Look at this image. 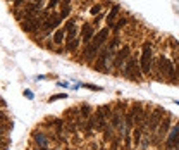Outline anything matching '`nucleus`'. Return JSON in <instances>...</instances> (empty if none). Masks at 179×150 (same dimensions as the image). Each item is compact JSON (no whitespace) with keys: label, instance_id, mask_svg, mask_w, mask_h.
<instances>
[{"label":"nucleus","instance_id":"nucleus-1","mask_svg":"<svg viewBox=\"0 0 179 150\" xmlns=\"http://www.w3.org/2000/svg\"><path fill=\"white\" fill-rule=\"evenodd\" d=\"M140 69L143 74H150L152 69V47L150 43H143V52H141V61H140Z\"/></svg>","mask_w":179,"mask_h":150},{"label":"nucleus","instance_id":"nucleus-2","mask_svg":"<svg viewBox=\"0 0 179 150\" xmlns=\"http://www.w3.org/2000/svg\"><path fill=\"white\" fill-rule=\"evenodd\" d=\"M164 109L162 107H155V110H153L152 114H150V121H148V129L152 133H157L158 126H160L162 119H164Z\"/></svg>","mask_w":179,"mask_h":150},{"label":"nucleus","instance_id":"nucleus-3","mask_svg":"<svg viewBox=\"0 0 179 150\" xmlns=\"http://www.w3.org/2000/svg\"><path fill=\"white\" fill-rule=\"evenodd\" d=\"M170 121H172V117H170V114H165V117L162 119V123H160V126H158V129H157V133H155V143H158V141H162L164 140V136L167 135V131H169V128H170Z\"/></svg>","mask_w":179,"mask_h":150},{"label":"nucleus","instance_id":"nucleus-4","mask_svg":"<svg viewBox=\"0 0 179 150\" xmlns=\"http://www.w3.org/2000/svg\"><path fill=\"white\" fill-rule=\"evenodd\" d=\"M158 66H160V71L167 76V78H169V80H174V78H176V69H174L176 66L169 61V59L160 57V61H158Z\"/></svg>","mask_w":179,"mask_h":150},{"label":"nucleus","instance_id":"nucleus-5","mask_svg":"<svg viewBox=\"0 0 179 150\" xmlns=\"http://www.w3.org/2000/svg\"><path fill=\"white\" fill-rule=\"evenodd\" d=\"M127 59H129V47H123V49L115 53V57H114V67H115V69H119L121 66L124 67Z\"/></svg>","mask_w":179,"mask_h":150},{"label":"nucleus","instance_id":"nucleus-6","mask_svg":"<svg viewBox=\"0 0 179 150\" xmlns=\"http://www.w3.org/2000/svg\"><path fill=\"white\" fill-rule=\"evenodd\" d=\"M177 145H179V123L176 124L174 128L169 131V135H167L165 148H176Z\"/></svg>","mask_w":179,"mask_h":150},{"label":"nucleus","instance_id":"nucleus-7","mask_svg":"<svg viewBox=\"0 0 179 150\" xmlns=\"http://www.w3.org/2000/svg\"><path fill=\"white\" fill-rule=\"evenodd\" d=\"M100 55V47L98 45H95V43H90V45H86V49H84V61H93L95 57H98Z\"/></svg>","mask_w":179,"mask_h":150},{"label":"nucleus","instance_id":"nucleus-8","mask_svg":"<svg viewBox=\"0 0 179 150\" xmlns=\"http://www.w3.org/2000/svg\"><path fill=\"white\" fill-rule=\"evenodd\" d=\"M95 119H96V129H98V131H105V129H107V121H109V119L103 116L102 109H96Z\"/></svg>","mask_w":179,"mask_h":150},{"label":"nucleus","instance_id":"nucleus-9","mask_svg":"<svg viewBox=\"0 0 179 150\" xmlns=\"http://www.w3.org/2000/svg\"><path fill=\"white\" fill-rule=\"evenodd\" d=\"M62 18H60V14H52V16H48V19L45 21L43 28L45 30H53V28H57L59 24H60Z\"/></svg>","mask_w":179,"mask_h":150},{"label":"nucleus","instance_id":"nucleus-10","mask_svg":"<svg viewBox=\"0 0 179 150\" xmlns=\"http://www.w3.org/2000/svg\"><path fill=\"white\" fill-rule=\"evenodd\" d=\"M107 38H109V28H103V30H100L95 35V45L102 47V45L105 43V40H107Z\"/></svg>","mask_w":179,"mask_h":150},{"label":"nucleus","instance_id":"nucleus-11","mask_svg":"<svg viewBox=\"0 0 179 150\" xmlns=\"http://www.w3.org/2000/svg\"><path fill=\"white\" fill-rule=\"evenodd\" d=\"M93 35H95V30L91 28V24H84L83 26V41L86 45H90V40L93 38Z\"/></svg>","mask_w":179,"mask_h":150},{"label":"nucleus","instance_id":"nucleus-12","mask_svg":"<svg viewBox=\"0 0 179 150\" xmlns=\"http://www.w3.org/2000/svg\"><path fill=\"white\" fill-rule=\"evenodd\" d=\"M141 133H143V128L141 126H136L134 129H133V145H134V148H138L141 143Z\"/></svg>","mask_w":179,"mask_h":150},{"label":"nucleus","instance_id":"nucleus-13","mask_svg":"<svg viewBox=\"0 0 179 150\" xmlns=\"http://www.w3.org/2000/svg\"><path fill=\"white\" fill-rule=\"evenodd\" d=\"M66 30H67V41H69V40H74V38H76V26H74V21H72V19H69V21H67Z\"/></svg>","mask_w":179,"mask_h":150},{"label":"nucleus","instance_id":"nucleus-14","mask_svg":"<svg viewBox=\"0 0 179 150\" xmlns=\"http://www.w3.org/2000/svg\"><path fill=\"white\" fill-rule=\"evenodd\" d=\"M119 14V5H114L112 10L109 12V16H107V26H114V19H115V16Z\"/></svg>","mask_w":179,"mask_h":150},{"label":"nucleus","instance_id":"nucleus-15","mask_svg":"<svg viewBox=\"0 0 179 150\" xmlns=\"http://www.w3.org/2000/svg\"><path fill=\"white\" fill-rule=\"evenodd\" d=\"M64 36H66L64 30H57L55 33H53V41H55V43H62V41H64Z\"/></svg>","mask_w":179,"mask_h":150},{"label":"nucleus","instance_id":"nucleus-16","mask_svg":"<svg viewBox=\"0 0 179 150\" xmlns=\"http://www.w3.org/2000/svg\"><path fill=\"white\" fill-rule=\"evenodd\" d=\"M78 45H79L78 38H74V40H69V41H67V45H66V50H67V52H74V50L78 49Z\"/></svg>","mask_w":179,"mask_h":150},{"label":"nucleus","instance_id":"nucleus-17","mask_svg":"<svg viewBox=\"0 0 179 150\" xmlns=\"http://www.w3.org/2000/svg\"><path fill=\"white\" fill-rule=\"evenodd\" d=\"M100 109H102V112H103L105 117L110 121V117H112V114H114L112 112V105H103V107H100Z\"/></svg>","mask_w":179,"mask_h":150},{"label":"nucleus","instance_id":"nucleus-18","mask_svg":"<svg viewBox=\"0 0 179 150\" xmlns=\"http://www.w3.org/2000/svg\"><path fill=\"white\" fill-rule=\"evenodd\" d=\"M35 140L38 141L41 147H45V148H47V140L43 138V135H41V133H40V135H38V133H35Z\"/></svg>","mask_w":179,"mask_h":150},{"label":"nucleus","instance_id":"nucleus-19","mask_svg":"<svg viewBox=\"0 0 179 150\" xmlns=\"http://www.w3.org/2000/svg\"><path fill=\"white\" fill-rule=\"evenodd\" d=\"M103 135H105V140H110V138H112L114 136V128H112V126H110V124H109V126H107V129H105V131H103Z\"/></svg>","mask_w":179,"mask_h":150},{"label":"nucleus","instance_id":"nucleus-20","mask_svg":"<svg viewBox=\"0 0 179 150\" xmlns=\"http://www.w3.org/2000/svg\"><path fill=\"white\" fill-rule=\"evenodd\" d=\"M126 19H119L117 22H115V26H114V31H115V33H117V31H121V28H124L126 26Z\"/></svg>","mask_w":179,"mask_h":150},{"label":"nucleus","instance_id":"nucleus-21","mask_svg":"<svg viewBox=\"0 0 179 150\" xmlns=\"http://www.w3.org/2000/svg\"><path fill=\"white\" fill-rule=\"evenodd\" d=\"M100 10H102V5H93L91 9H90V14H91V16H98V14H100Z\"/></svg>","mask_w":179,"mask_h":150},{"label":"nucleus","instance_id":"nucleus-22","mask_svg":"<svg viewBox=\"0 0 179 150\" xmlns=\"http://www.w3.org/2000/svg\"><path fill=\"white\" fill-rule=\"evenodd\" d=\"M133 135H129V131H126V140H124V143H126V148L129 150L131 148V140H133Z\"/></svg>","mask_w":179,"mask_h":150},{"label":"nucleus","instance_id":"nucleus-23","mask_svg":"<svg viewBox=\"0 0 179 150\" xmlns=\"http://www.w3.org/2000/svg\"><path fill=\"white\" fill-rule=\"evenodd\" d=\"M67 95L66 93H59V95H53V97H50L48 98V102H55V100H59V98H66Z\"/></svg>","mask_w":179,"mask_h":150},{"label":"nucleus","instance_id":"nucleus-24","mask_svg":"<svg viewBox=\"0 0 179 150\" xmlns=\"http://www.w3.org/2000/svg\"><path fill=\"white\" fill-rule=\"evenodd\" d=\"M62 126H64V124H62V121H59V119H57V121H55V129H57L59 133L62 131Z\"/></svg>","mask_w":179,"mask_h":150},{"label":"nucleus","instance_id":"nucleus-25","mask_svg":"<svg viewBox=\"0 0 179 150\" xmlns=\"http://www.w3.org/2000/svg\"><path fill=\"white\" fill-rule=\"evenodd\" d=\"M81 109H83V114H84V117H88V116H90V107H88V105H83V107H81Z\"/></svg>","mask_w":179,"mask_h":150},{"label":"nucleus","instance_id":"nucleus-26","mask_svg":"<svg viewBox=\"0 0 179 150\" xmlns=\"http://www.w3.org/2000/svg\"><path fill=\"white\" fill-rule=\"evenodd\" d=\"M67 16H69V9H64V10L60 12V18L64 19V18H67Z\"/></svg>","mask_w":179,"mask_h":150},{"label":"nucleus","instance_id":"nucleus-27","mask_svg":"<svg viewBox=\"0 0 179 150\" xmlns=\"http://www.w3.org/2000/svg\"><path fill=\"white\" fill-rule=\"evenodd\" d=\"M141 147H143V150L148 147V136H143V145H141Z\"/></svg>","mask_w":179,"mask_h":150},{"label":"nucleus","instance_id":"nucleus-28","mask_svg":"<svg viewBox=\"0 0 179 150\" xmlns=\"http://www.w3.org/2000/svg\"><path fill=\"white\" fill-rule=\"evenodd\" d=\"M24 95H26L28 98H33V93H31L29 90H26V92H24Z\"/></svg>","mask_w":179,"mask_h":150},{"label":"nucleus","instance_id":"nucleus-29","mask_svg":"<svg viewBox=\"0 0 179 150\" xmlns=\"http://www.w3.org/2000/svg\"><path fill=\"white\" fill-rule=\"evenodd\" d=\"M84 86H86V88H90V90H100L98 86H91V85H84Z\"/></svg>","mask_w":179,"mask_h":150},{"label":"nucleus","instance_id":"nucleus-30","mask_svg":"<svg viewBox=\"0 0 179 150\" xmlns=\"http://www.w3.org/2000/svg\"><path fill=\"white\" fill-rule=\"evenodd\" d=\"M176 71H177V76H179V59L176 61Z\"/></svg>","mask_w":179,"mask_h":150},{"label":"nucleus","instance_id":"nucleus-31","mask_svg":"<svg viewBox=\"0 0 179 150\" xmlns=\"http://www.w3.org/2000/svg\"><path fill=\"white\" fill-rule=\"evenodd\" d=\"M176 150H179V145H177V147H176Z\"/></svg>","mask_w":179,"mask_h":150},{"label":"nucleus","instance_id":"nucleus-32","mask_svg":"<svg viewBox=\"0 0 179 150\" xmlns=\"http://www.w3.org/2000/svg\"><path fill=\"white\" fill-rule=\"evenodd\" d=\"M165 150H174V148H165Z\"/></svg>","mask_w":179,"mask_h":150}]
</instances>
